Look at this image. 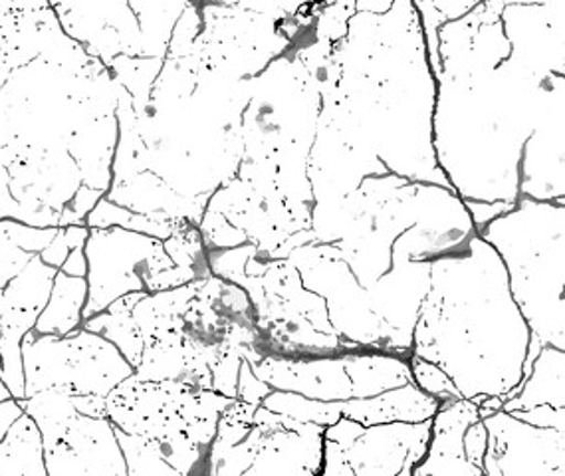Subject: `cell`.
Wrapping results in <instances>:
<instances>
[{"mask_svg": "<svg viewBox=\"0 0 565 476\" xmlns=\"http://www.w3.org/2000/svg\"><path fill=\"white\" fill-rule=\"evenodd\" d=\"M86 258L88 302L82 311L84 320L129 292L146 290L147 276L175 266L167 256L163 241L119 226L89 229Z\"/></svg>", "mask_w": 565, "mask_h": 476, "instance_id": "1", "label": "cell"}, {"mask_svg": "<svg viewBox=\"0 0 565 476\" xmlns=\"http://www.w3.org/2000/svg\"><path fill=\"white\" fill-rule=\"evenodd\" d=\"M260 405L303 423H318L323 427L333 425L340 417L353 419L363 427H371L395 421H427L437 413L440 401L425 393L417 383H407L403 388L391 389L375 398H350L345 401H316L273 389Z\"/></svg>", "mask_w": 565, "mask_h": 476, "instance_id": "2", "label": "cell"}, {"mask_svg": "<svg viewBox=\"0 0 565 476\" xmlns=\"http://www.w3.org/2000/svg\"><path fill=\"white\" fill-rule=\"evenodd\" d=\"M488 431L484 475L564 476V433L534 427L507 411L482 419Z\"/></svg>", "mask_w": 565, "mask_h": 476, "instance_id": "3", "label": "cell"}, {"mask_svg": "<svg viewBox=\"0 0 565 476\" xmlns=\"http://www.w3.org/2000/svg\"><path fill=\"white\" fill-rule=\"evenodd\" d=\"M430 419L420 423L395 421L365 427L363 435L343 451L345 463L353 475L413 476V468L429 451Z\"/></svg>", "mask_w": 565, "mask_h": 476, "instance_id": "4", "label": "cell"}, {"mask_svg": "<svg viewBox=\"0 0 565 476\" xmlns=\"http://www.w3.org/2000/svg\"><path fill=\"white\" fill-rule=\"evenodd\" d=\"M250 368L276 391H288L316 401H345L351 398V381L343 368V353L316 360L264 356L263 361Z\"/></svg>", "mask_w": 565, "mask_h": 476, "instance_id": "5", "label": "cell"}, {"mask_svg": "<svg viewBox=\"0 0 565 476\" xmlns=\"http://www.w3.org/2000/svg\"><path fill=\"white\" fill-rule=\"evenodd\" d=\"M478 405L467 398L440 401L430 419L429 451L413 476L484 475L482 468L470 465L465 455V433L478 421Z\"/></svg>", "mask_w": 565, "mask_h": 476, "instance_id": "6", "label": "cell"}, {"mask_svg": "<svg viewBox=\"0 0 565 476\" xmlns=\"http://www.w3.org/2000/svg\"><path fill=\"white\" fill-rule=\"evenodd\" d=\"M66 338L70 346V389L74 395L94 393L108 398L111 389L134 375V366L104 336L79 328Z\"/></svg>", "mask_w": 565, "mask_h": 476, "instance_id": "7", "label": "cell"}, {"mask_svg": "<svg viewBox=\"0 0 565 476\" xmlns=\"http://www.w3.org/2000/svg\"><path fill=\"white\" fill-rule=\"evenodd\" d=\"M263 427V425H260ZM323 425L298 433L292 429H266L254 463L244 475H320Z\"/></svg>", "mask_w": 565, "mask_h": 476, "instance_id": "8", "label": "cell"}, {"mask_svg": "<svg viewBox=\"0 0 565 476\" xmlns=\"http://www.w3.org/2000/svg\"><path fill=\"white\" fill-rule=\"evenodd\" d=\"M60 441L78 455L86 475L127 476L126 458L109 417H88L78 413L70 421Z\"/></svg>", "mask_w": 565, "mask_h": 476, "instance_id": "9", "label": "cell"}, {"mask_svg": "<svg viewBox=\"0 0 565 476\" xmlns=\"http://www.w3.org/2000/svg\"><path fill=\"white\" fill-rule=\"evenodd\" d=\"M117 136L119 127L116 116H111L92 119L70 137L68 154L78 166L82 186L108 193Z\"/></svg>", "mask_w": 565, "mask_h": 476, "instance_id": "10", "label": "cell"}, {"mask_svg": "<svg viewBox=\"0 0 565 476\" xmlns=\"http://www.w3.org/2000/svg\"><path fill=\"white\" fill-rule=\"evenodd\" d=\"M22 363L26 378V398L42 389H70L68 338L30 330L22 340Z\"/></svg>", "mask_w": 565, "mask_h": 476, "instance_id": "11", "label": "cell"}, {"mask_svg": "<svg viewBox=\"0 0 565 476\" xmlns=\"http://www.w3.org/2000/svg\"><path fill=\"white\" fill-rule=\"evenodd\" d=\"M343 368L351 381V398H375L415 383L409 361L385 351H348L343 353Z\"/></svg>", "mask_w": 565, "mask_h": 476, "instance_id": "12", "label": "cell"}, {"mask_svg": "<svg viewBox=\"0 0 565 476\" xmlns=\"http://www.w3.org/2000/svg\"><path fill=\"white\" fill-rule=\"evenodd\" d=\"M88 302V281L68 274L56 273L46 308L40 311L34 326L36 334H50L66 338L82 328V311Z\"/></svg>", "mask_w": 565, "mask_h": 476, "instance_id": "13", "label": "cell"}, {"mask_svg": "<svg viewBox=\"0 0 565 476\" xmlns=\"http://www.w3.org/2000/svg\"><path fill=\"white\" fill-rule=\"evenodd\" d=\"M564 350L544 346L532 373L516 398L508 399L500 411H526L537 405L564 408Z\"/></svg>", "mask_w": 565, "mask_h": 476, "instance_id": "14", "label": "cell"}, {"mask_svg": "<svg viewBox=\"0 0 565 476\" xmlns=\"http://www.w3.org/2000/svg\"><path fill=\"white\" fill-rule=\"evenodd\" d=\"M0 475H49L42 433L24 411L0 441Z\"/></svg>", "mask_w": 565, "mask_h": 476, "instance_id": "15", "label": "cell"}, {"mask_svg": "<svg viewBox=\"0 0 565 476\" xmlns=\"http://www.w3.org/2000/svg\"><path fill=\"white\" fill-rule=\"evenodd\" d=\"M22 411L34 419L42 433L44 451H50L66 433L70 421L78 415L68 388L42 389L30 398L19 399Z\"/></svg>", "mask_w": 565, "mask_h": 476, "instance_id": "16", "label": "cell"}, {"mask_svg": "<svg viewBox=\"0 0 565 476\" xmlns=\"http://www.w3.org/2000/svg\"><path fill=\"white\" fill-rule=\"evenodd\" d=\"M186 2H129L141 30V56L166 60L177 20Z\"/></svg>", "mask_w": 565, "mask_h": 476, "instance_id": "17", "label": "cell"}, {"mask_svg": "<svg viewBox=\"0 0 565 476\" xmlns=\"http://www.w3.org/2000/svg\"><path fill=\"white\" fill-rule=\"evenodd\" d=\"M56 273V268L42 263L40 254H34L30 263L2 290V306L40 314L49 304Z\"/></svg>", "mask_w": 565, "mask_h": 476, "instance_id": "18", "label": "cell"}, {"mask_svg": "<svg viewBox=\"0 0 565 476\" xmlns=\"http://www.w3.org/2000/svg\"><path fill=\"white\" fill-rule=\"evenodd\" d=\"M163 62L166 60L117 56L108 66L117 84L131 96L137 117H143L149 112L153 86L163 70Z\"/></svg>", "mask_w": 565, "mask_h": 476, "instance_id": "19", "label": "cell"}, {"mask_svg": "<svg viewBox=\"0 0 565 476\" xmlns=\"http://www.w3.org/2000/svg\"><path fill=\"white\" fill-rule=\"evenodd\" d=\"M82 328L111 341L134 366V370L143 358V338L131 311H99L88 320L82 321Z\"/></svg>", "mask_w": 565, "mask_h": 476, "instance_id": "20", "label": "cell"}, {"mask_svg": "<svg viewBox=\"0 0 565 476\" xmlns=\"http://www.w3.org/2000/svg\"><path fill=\"white\" fill-rule=\"evenodd\" d=\"M177 221H151L146 214L127 211L119 204L111 203L106 197L99 199L94 211L86 216L88 229H126L134 233L147 234L159 241H167L175 231Z\"/></svg>", "mask_w": 565, "mask_h": 476, "instance_id": "21", "label": "cell"}, {"mask_svg": "<svg viewBox=\"0 0 565 476\" xmlns=\"http://www.w3.org/2000/svg\"><path fill=\"white\" fill-rule=\"evenodd\" d=\"M114 429H116L117 443L126 458L127 475L177 476L175 468L171 467L161 455L156 438L131 435L117 429L116 425Z\"/></svg>", "mask_w": 565, "mask_h": 476, "instance_id": "22", "label": "cell"}, {"mask_svg": "<svg viewBox=\"0 0 565 476\" xmlns=\"http://www.w3.org/2000/svg\"><path fill=\"white\" fill-rule=\"evenodd\" d=\"M409 363L413 380L425 393H429L439 401H452V399L462 398V393L458 391L455 381L450 380L449 373L439 368L435 361L423 360L419 356H411Z\"/></svg>", "mask_w": 565, "mask_h": 476, "instance_id": "23", "label": "cell"}, {"mask_svg": "<svg viewBox=\"0 0 565 476\" xmlns=\"http://www.w3.org/2000/svg\"><path fill=\"white\" fill-rule=\"evenodd\" d=\"M201 32H203L201 7L186 2L185 10L177 20L175 29H173V34H171L167 59H186L191 54L193 46H195V40L199 39Z\"/></svg>", "mask_w": 565, "mask_h": 476, "instance_id": "24", "label": "cell"}, {"mask_svg": "<svg viewBox=\"0 0 565 476\" xmlns=\"http://www.w3.org/2000/svg\"><path fill=\"white\" fill-rule=\"evenodd\" d=\"M89 229L86 224H72V226H60L54 241L40 253L42 263L49 264L52 268L60 271L62 264L66 263L68 254L76 246H86L88 243Z\"/></svg>", "mask_w": 565, "mask_h": 476, "instance_id": "25", "label": "cell"}, {"mask_svg": "<svg viewBox=\"0 0 565 476\" xmlns=\"http://www.w3.org/2000/svg\"><path fill=\"white\" fill-rule=\"evenodd\" d=\"M4 233L10 239V243L19 246L20 251L30 254H40L46 246H49L54 236L58 233L56 226H49V229H39V226H29V224L12 221V219H4L0 221Z\"/></svg>", "mask_w": 565, "mask_h": 476, "instance_id": "26", "label": "cell"}, {"mask_svg": "<svg viewBox=\"0 0 565 476\" xmlns=\"http://www.w3.org/2000/svg\"><path fill=\"white\" fill-rule=\"evenodd\" d=\"M243 356L238 348H226L215 366H211L213 375V391L236 399V385H238V371H241Z\"/></svg>", "mask_w": 565, "mask_h": 476, "instance_id": "27", "label": "cell"}, {"mask_svg": "<svg viewBox=\"0 0 565 476\" xmlns=\"http://www.w3.org/2000/svg\"><path fill=\"white\" fill-rule=\"evenodd\" d=\"M106 197L98 189L82 186L78 193L74 194V199L70 201L68 207L60 213V226H72V224H86V216H88L94 207L98 204L99 199Z\"/></svg>", "mask_w": 565, "mask_h": 476, "instance_id": "28", "label": "cell"}, {"mask_svg": "<svg viewBox=\"0 0 565 476\" xmlns=\"http://www.w3.org/2000/svg\"><path fill=\"white\" fill-rule=\"evenodd\" d=\"M44 465H46V473L52 476L86 475L78 455L62 441H58L50 451H44Z\"/></svg>", "mask_w": 565, "mask_h": 476, "instance_id": "29", "label": "cell"}, {"mask_svg": "<svg viewBox=\"0 0 565 476\" xmlns=\"http://www.w3.org/2000/svg\"><path fill=\"white\" fill-rule=\"evenodd\" d=\"M273 391V388L260 380L248 361H241V371H238V385H236V399L253 403V405H260L264 398Z\"/></svg>", "mask_w": 565, "mask_h": 476, "instance_id": "30", "label": "cell"}, {"mask_svg": "<svg viewBox=\"0 0 565 476\" xmlns=\"http://www.w3.org/2000/svg\"><path fill=\"white\" fill-rule=\"evenodd\" d=\"M199 278H203V276L196 273L195 268L171 266V268H167V271L147 276L146 292L156 294V292L169 290V288H177V286L193 283V281H199Z\"/></svg>", "mask_w": 565, "mask_h": 476, "instance_id": "31", "label": "cell"}, {"mask_svg": "<svg viewBox=\"0 0 565 476\" xmlns=\"http://www.w3.org/2000/svg\"><path fill=\"white\" fill-rule=\"evenodd\" d=\"M468 214H472V226H475V233H482L487 229L488 223H492L498 216L508 214L510 211L516 209V203H510V201H497V203H484V201H465Z\"/></svg>", "mask_w": 565, "mask_h": 476, "instance_id": "32", "label": "cell"}, {"mask_svg": "<svg viewBox=\"0 0 565 476\" xmlns=\"http://www.w3.org/2000/svg\"><path fill=\"white\" fill-rule=\"evenodd\" d=\"M512 417L520 419L524 423H530L534 427L557 429L565 431L564 408H552V405H537V408L526 409V411H510Z\"/></svg>", "mask_w": 565, "mask_h": 476, "instance_id": "33", "label": "cell"}, {"mask_svg": "<svg viewBox=\"0 0 565 476\" xmlns=\"http://www.w3.org/2000/svg\"><path fill=\"white\" fill-rule=\"evenodd\" d=\"M32 256L34 254L20 251L19 246H14L10 241L0 244V290L7 288V284L30 263Z\"/></svg>", "mask_w": 565, "mask_h": 476, "instance_id": "34", "label": "cell"}, {"mask_svg": "<svg viewBox=\"0 0 565 476\" xmlns=\"http://www.w3.org/2000/svg\"><path fill=\"white\" fill-rule=\"evenodd\" d=\"M487 427H484L482 419H478L465 433V455H467V461L470 465L482 468V461H484V453H487Z\"/></svg>", "mask_w": 565, "mask_h": 476, "instance_id": "35", "label": "cell"}, {"mask_svg": "<svg viewBox=\"0 0 565 476\" xmlns=\"http://www.w3.org/2000/svg\"><path fill=\"white\" fill-rule=\"evenodd\" d=\"M363 431L365 427L358 421L340 417L333 425L323 429V438H330L333 443H338L343 451H348L363 435Z\"/></svg>", "mask_w": 565, "mask_h": 476, "instance_id": "36", "label": "cell"}, {"mask_svg": "<svg viewBox=\"0 0 565 476\" xmlns=\"http://www.w3.org/2000/svg\"><path fill=\"white\" fill-rule=\"evenodd\" d=\"M320 475L353 476V470H351L350 465L345 463L343 448H341L338 443L330 441V438H323L322 473H320Z\"/></svg>", "mask_w": 565, "mask_h": 476, "instance_id": "37", "label": "cell"}, {"mask_svg": "<svg viewBox=\"0 0 565 476\" xmlns=\"http://www.w3.org/2000/svg\"><path fill=\"white\" fill-rule=\"evenodd\" d=\"M20 203L10 193V176L7 167H0V221H19Z\"/></svg>", "mask_w": 565, "mask_h": 476, "instance_id": "38", "label": "cell"}, {"mask_svg": "<svg viewBox=\"0 0 565 476\" xmlns=\"http://www.w3.org/2000/svg\"><path fill=\"white\" fill-rule=\"evenodd\" d=\"M74 399V405L78 409V413L82 415H88V417H108V399L102 398V395H72Z\"/></svg>", "mask_w": 565, "mask_h": 476, "instance_id": "39", "label": "cell"}, {"mask_svg": "<svg viewBox=\"0 0 565 476\" xmlns=\"http://www.w3.org/2000/svg\"><path fill=\"white\" fill-rule=\"evenodd\" d=\"M60 273L76 276V278H86L88 276V258H86V246H76L68 254L66 263L62 264Z\"/></svg>", "mask_w": 565, "mask_h": 476, "instance_id": "40", "label": "cell"}]
</instances>
